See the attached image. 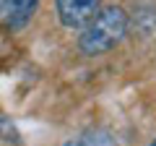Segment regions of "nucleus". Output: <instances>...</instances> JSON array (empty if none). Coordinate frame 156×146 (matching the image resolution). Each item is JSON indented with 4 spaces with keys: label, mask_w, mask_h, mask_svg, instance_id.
Wrapping results in <instances>:
<instances>
[{
    "label": "nucleus",
    "mask_w": 156,
    "mask_h": 146,
    "mask_svg": "<svg viewBox=\"0 0 156 146\" xmlns=\"http://www.w3.org/2000/svg\"><path fill=\"white\" fill-rule=\"evenodd\" d=\"M11 136L16 138V128L11 125V120L0 118V141H11Z\"/></svg>",
    "instance_id": "5"
},
{
    "label": "nucleus",
    "mask_w": 156,
    "mask_h": 146,
    "mask_svg": "<svg viewBox=\"0 0 156 146\" xmlns=\"http://www.w3.org/2000/svg\"><path fill=\"white\" fill-rule=\"evenodd\" d=\"M3 8H5V0H0V11H3Z\"/></svg>",
    "instance_id": "7"
},
{
    "label": "nucleus",
    "mask_w": 156,
    "mask_h": 146,
    "mask_svg": "<svg viewBox=\"0 0 156 146\" xmlns=\"http://www.w3.org/2000/svg\"><path fill=\"white\" fill-rule=\"evenodd\" d=\"M65 146H83V144H81V138H78V141H68Z\"/></svg>",
    "instance_id": "6"
},
{
    "label": "nucleus",
    "mask_w": 156,
    "mask_h": 146,
    "mask_svg": "<svg viewBox=\"0 0 156 146\" xmlns=\"http://www.w3.org/2000/svg\"><path fill=\"white\" fill-rule=\"evenodd\" d=\"M39 11V0H5L3 24L8 29H23Z\"/></svg>",
    "instance_id": "3"
},
{
    "label": "nucleus",
    "mask_w": 156,
    "mask_h": 146,
    "mask_svg": "<svg viewBox=\"0 0 156 146\" xmlns=\"http://www.w3.org/2000/svg\"><path fill=\"white\" fill-rule=\"evenodd\" d=\"M151 146H156V138H154V141H151Z\"/></svg>",
    "instance_id": "8"
},
{
    "label": "nucleus",
    "mask_w": 156,
    "mask_h": 146,
    "mask_svg": "<svg viewBox=\"0 0 156 146\" xmlns=\"http://www.w3.org/2000/svg\"><path fill=\"white\" fill-rule=\"evenodd\" d=\"M130 16L122 5H107L81 29L78 34V52L86 57H99L115 50L128 37Z\"/></svg>",
    "instance_id": "1"
},
{
    "label": "nucleus",
    "mask_w": 156,
    "mask_h": 146,
    "mask_svg": "<svg viewBox=\"0 0 156 146\" xmlns=\"http://www.w3.org/2000/svg\"><path fill=\"white\" fill-rule=\"evenodd\" d=\"M55 8L65 29H83L101 11V0H55Z\"/></svg>",
    "instance_id": "2"
},
{
    "label": "nucleus",
    "mask_w": 156,
    "mask_h": 146,
    "mask_svg": "<svg viewBox=\"0 0 156 146\" xmlns=\"http://www.w3.org/2000/svg\"><path fill=\"white\" fill-rule=\"evenodd\" d=\"M81 144L83 146H120L115 141V136H112L107 128H89V130H83Z\"/></svg>",
    "instance_id": "4"
}]
</instances>
